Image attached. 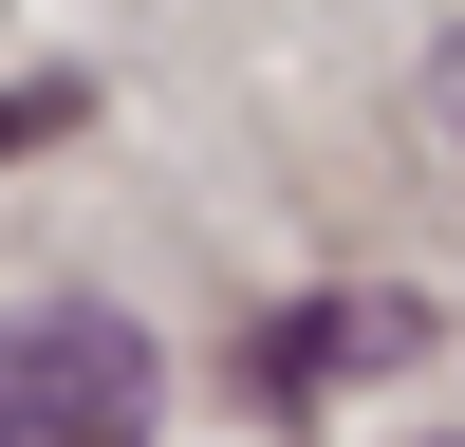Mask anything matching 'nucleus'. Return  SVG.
Instances as JSON below:
<instances>
[{
	"instance_id": "nucleus-1",
	"label": "nucleus",
	"mask_w": 465,
	"mask_h": 447,
	"mask_svg": "<svg viewBox=\"0 0 465 447\" xmlns=\"http://www.w3.org/2000/svg\"><path fill=\"white\" fill-rule=\"evenodd\" d=\"M149 410H168V372H149V335L112 298L0 317V447H149Z\"/></svg>"
},
{
	"instance_id": "nucleus-2",
	"label": "nucleus",
	"mask_w": 465,
	"mask_h": 447,
	"mask_svg": "<svg viewBox=\"0 0 465 447\" xmlns=\"http://www.w3.org/2000/svg\"><path fill=\"white\" fill-rule=\"evenodd\" d=\"M56 112H74V94H0V149H37V131H56Z\"/></svg>"
}]
</instances>
